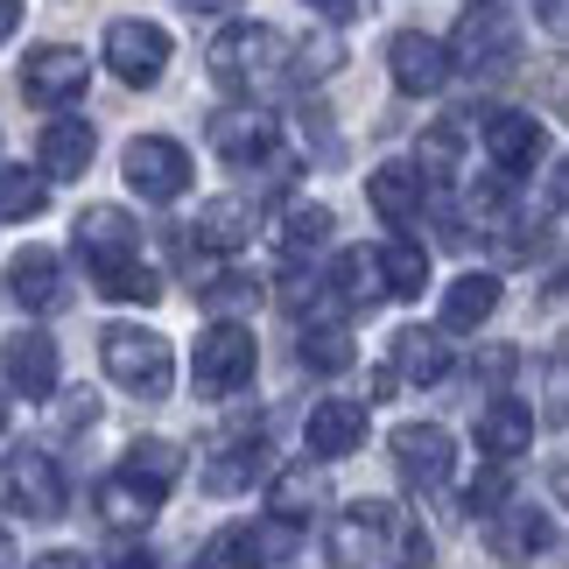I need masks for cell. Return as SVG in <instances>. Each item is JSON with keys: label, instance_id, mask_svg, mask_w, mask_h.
I'll return each instance as SVG.
<instances>
[{"label": "cell", "instance_id": "obj_32", "mask_svg": "<svg viewBox=\"0 0 569 569\" xmlns=\"http://www.w3.org/2000/svg\"><path fill=\"white\" fill-rule=\"evenodd\" d=\"M42 211H50L42 169H0V218H42Z\"/></svg>", "mask_w": 569, "mask_h": 569}, {"label": "cell", "instance_id": "obj_30", "mask_svg": "<svg viewBox=\"0 0 569 569\" xmlns=\"http://www.w3.org/2000/svg\"><path fill=\"white\" fill-rule=\"evenodd\" d=\"M323 239H331V211H323V204H289V211H281V226H274V247L289 253V260L317 253Z\"/></svg>", "mask_w": 569, "mask_h": 569}, {"label": "cell", "instance_id": "obj_4", "mask_svg": "<svg viewBox=\"0 0 569 569\" xmlns=\"http://www.w3.org/2000/svg\"><path fill=\"white\" fill-rule=\"evenodd\" d=\"M401 513L387 507V499H359V507H345L331 520V535H323V556L331 569H380L393 549H401Z\"/></svg>", "mask_w": 569, "mask_h": 569}, {"label": "cell", "instance_id": "obj_38", "mask_svg": "<svg viewBox=\"0 0 569 569\" xmlns=\"http://www.w3.org/2000/svg\"><path fill=\"white\" fill-rule=\"evenodd\" d=\"M478 373H486V380L499 387V380L513 373V352H507V345H492V352H478Z\"/></svg>", "mask_w": 569, "mask_h": 569}, {"label": "cell", "instance_id": "obj_3", "mask_svg": "<svg viewBox=\"0 0 569 569\" xmlns=\"http://www.w3.org/2000/svg\"><path fill=\"white\" fill-rule=\"evenodd\" d=\"M211 156L232 169V177H260V169H281V120L268 106H218L211 113Z\"/></svg>", "mask_w": 569, "mask_h": 569}, {"label": "cell", "instance_id": "obj_14", "mask_svg": "<svg viewBox=\"0 0 569 569\" xmlns=\"http://www.w3.org/2000/svg\"><path fill=\"white\" fill-rule=\"evenodd\" d=\"M71 239H78V260L92 274L113 268V260H134L141 253V232H134V218H127L120 204H84L78 226H71Z\"/></svg>", "mask_w": 569, "mask_h": 569}, {"label": "cell", "instance_id": "obj_27", "mask_svg": "<svg viewBox=\"0 0 569 569\" xmlns=\"http://www.w3.org/2000/svg\"><path fill=\"white\" fill-rule=\"evenodd\" d=\"M499 310V274H457L443 296V331H478Z\"/></svg>", "mask_w": 569, "mask_h": 569}, {"label": "cell", "instance_id": "obj_37", "mask_svg": "<svg viewBox=\"0 0 569 569\" xmlns=\"http://www.w3.org/2000/svg\"><path fill=\"white\" fill-rule=\"evenodd\" d=\"M63 422H71V429H92L99 422V401H92V393H71V401H63Z\"/></svg>", "mask_w": 569, "mask_h": 569}, {"label": "cell", "instance_id": "obj_5", "mask_svg": "<svg viewBox=\"0 0 569 569\" xmlns=\"http://www.w3.org/2000/svg\"><path fill=\"white\" fill-rule=\"evenodd\" d=\"M0 507L21 513V520H57L63 507H71V486H63L57 457L50 450H8L0 457Z\"/></svg>", "mask_w": 569, "mask_h": 569}, {"label": "cell", "instance_id": "obj_28", "mask_svg": "<svg viewBox=\"0 0 569 569\" xmlns=\"http://www.w3.org/2000/svg\"><path fill=\"white\" fill-rule=\"evenodd\" d=\"M373 253H380V281H387V296H393V302H415V296L429 289V253L415 247V239L393 232L387 247H373Z\"/></svg>", "mask_w": 569, "mask_h": 569}, {"label": "cell", "instance_id": "obj_9", "mask_svg": "<svg viewBox=\"0 0 569 569\" xmlns=\"http://www.w3.org/2000/svg\"><path fill=\"white\" fill-rule=\"evenodd\" d=\"M393 465H401L415 492H443L457 471V436L436 422H408V429H393Z\"/></svg>", "mask_w": 569, "mask_h": 569}, {"label": "cell", "instance_id": "obj_34", "mask_svg": "<svg viewBox=\"0 0 569 569\" xmlns=\"http://www.w3.org/2000/svg\"><path fill=\"white\" fill-rule=\"evenodd\" d=\"M507 507H513V478L499 471V465H492V471H478V478H471V492H465V513L492 520V513H507Z\"/></svg>", "mask_w": 569, "mask_h": 569}, {"label": "cell", "instance_id": "obj_7", "mask_svg": "<svg viewBox=\"0 0 569 569\" xmlns=\"http://www.w3.org/2000/svg\"><path fill=\"white\" fill-rule=\"evenodd\" d=\"M84 84H92V63H84V50H71V42L29 50V63H21V99L50 106V113H63L71 99H84Z\"/></svg>", "mask_w": 569, "mask_h": 569}, {"label": "cell", "instance_id": "obj_29", "mask_svg": "<svg viewBox=\"0 0 569 569\" xmlns=\"http://www.w3.org/2000/svg\"><path fill=\"white\" fill-rule=\"evenodd\" d=\"M120 471L134 478V486H148V492H162V499H169V486H177V471H183V450H177V443H162V436H141V443L120 457Z\"/></svg>", "mask_w": 569, "mask_h": 569}, {"label": "cell", "instance_id": "obj_16", "mask_svg": "<svg viewBox=\"0 0 569 569\" xmlns=\"http://www.w3.org/2000/svg\"><path fill=\"white\" fill-rule=\"evenodd\" d=\"M0 373H8V387L21 393V401H50L57 393V345L42 331H14L8 345H0Z\"/></svg>", "mask_w": 569, "mask_h": 569}, {"label": "cell", "instance_id": "obj_11", "mask_svg": "<svg viewBox=\"0 0 569 569\" xmlns=\"http://www.w3.org/2000/svg\"><path fill=\"white\" fill-rule=\"evenodd\" d=\"M366 190H373V211H380V218H387V226L401 232V239H408V232H415V226H422V218L436 211V190H429V177H422L415 162H380Z\"/></svg>", "mask_w": 569, "mask_h": 569}, {"label": "cell", "instance_id": "obj_12", "mask_svg": "<svg viewBox=\"0 0 569 569\" xmlns=\"http://www.w3.org/2000/svg\"><path fill=\"white\" fill-rule=\"evenodd\" d=\"M106 71L127 84H156L169 71V36L156 21H113L106 29Z\"/></svg>", "mask_w": 569, "mask_h": 569}, {"label": "cell", "instance_id": "obj_6", "mask_svg": "<svg viewBox=\"0 0 569 569\" xmlns=\"http://www.w3.org/2000/svg\"><path fill=\"white\" fill-rule=\"evenodd\" d=\"M253 366H260V345L247 323H232V317H218L204 338H197V359H190V373H197V393H211V401H226V393H239L253 380Z\"/></svg>", "mask_w": 569, "mask_h": 569}, {"label": "cell", "instance_id": "obj_23", "mask_svg": "<svg viewBox=\"0 0 569 569\" xmlns=\"http://www.w3.org/2000/svg\"><path fill=\"white\" fill-rule=\"evenodd\" d=\"M323 296H331L338 310H366L373 296H387V281H380V253L345 247L331 268H323Z\"/></svg>", "mask_w": 569, "mask_h": 569}, {"label": "cell", "instance_id": "obj_18", "mask_svg": "<svg viewBox=\"0 0 569 569\" xmlns=\"http://www.w3.org/2000/svg\"><path fill=\"white\" fill-rule=\"evenodd\" d=\"M260 465H268V450H260V422H239V429L218 436V450L204 457V486L211 492H247L260 478Z\"/></svg>", "mask_w": 569, "mask_h": 569}, {"label": "cell", "instance_id": "obj_10", "mask_svg": "<svg viewBox=\"0 0 569 569\" xmlns=\"http://www.w3.org/2000/svg\"><path fill=\"white\" fill-rule=\"evenodd\" d=\"M450 57L465 63L471 78H507L513 63H520V29L507 14H486V8H471V21L457 29V42H450Z\"/></svg>", "mask_w": 569, "mask_h": 569}, {"label": "cell", "instance_id": "obj_17", "mask_svg": "<svg viewBox=\"0 0 569 569\" xmlns=\"http://www.w3.org/2000/svg\"><path fill=\"white\" fill-rule=\"evenodd\" d=\"M387 359H393L387 373L401 380V387H443V380H450V345H443V331H422V323L393 331Z\"/></svg>", "mask_w": 569, "mask_h": 569}, {"label": "cell", "instance_id": "obj_44", "mask_svg": "<svg viewBox=\"0 0 569 569\" xmlns=\"http://www.w3.org/2000/svg\"><path fill=\"white\" fill-rule=\"evenodd\" d=\"M541 21H556V29H569V0H541Z\"/></svg>", "mask_w": 569, "mask_h": 569}, {"label": "cell", "instance_id": "obj_36", "mask_svg": "<svg viewBox=\"0 0 569 569\" xmlns=\"http://www.w3.org/2000/svg\"><path fill=\"white\" fill-rule=\"evenodd\" d=\"M302 8L323 21H359V14H373V0H302Z\"/></svg>", "mask_w": 569, "mask_h": 569}, {"label": "cell", "instance_id": "obj_8", "mask_svg": "<svg viewBox=\"0 0 569 569\" xmlns=\"http://www.w3.org/2000/svg\"><path fill=\"white\" fill-rule=\"evenodd\" d=\"M127 190H141L148 204H177L190 190V148L169 134H141L127 148Z\"/></svg>", "mask_w": 569, "mask_h": 569}, {"label": "cell", "instance_id": "obj_13", "mask_svg": "<svg viewBox=\"0 0 569 569\" xmlns=\"http://www.w3.org/2000/svg\"><path fill=\"white\" fill-rule=\"evenodd\" d=\"M450 42H436V36H422V29H401L387 42V71H393V84L401 92H415V99H429V92H443L450 84Z\"/></svg>", "mask_w": 569, "mask_h": 569}, {"label": "cell", "instance_id": "obj_20", "mask_svg": "<svg viewBox=\"0 0 569 569\" xmlns=\"http://www.w3.org/2000/svg\"><path fill=\"white\" fill-rule=\"evenodd\" d=\"M92 127L84 120H71V113H57L50 127L36 134V162H42V177H57V183H71V177H84L92 169Z\"/></svg>", "mask_w": 569, "mask_h": 569}, {"label": "cell", "instance_id": "obj_35", "mask_svg": "<svg viewBox=\"0 0 569 569\" xmlns=\"http://www.w3.org/2000/svg\"><path fill=\"white\" fill-rule=\"evenodd\" d=\"M211 310H239V302H260V281L253 274H218L211 289H204Z\"/></svg>", "mask_w": 569, "mask_h": 569}, {"label": "cell", "instance_id": "obj_15", "mask_svg": "<svg viewBox=\"0 0 569 569\" xmlns=\"http://www.w3.org/2000/svg\"><path fill=\"white\" fill-rule=\"evenodd\" d=\"M486 156H492L499 177H528V169L549 156V127L535 113H520V106H507V113L486 120Z\"/></svg>", "mask_w": 569, "mask_h": 569}, {"label": "cell", "instance_id": "obj_1", "mask_svg": "<svg viewBox=\"0 0 569 569\" xmlns=\"http://www.w3.org/2000/svg\"><path fill=\"white\" fill-rule=\"evenodd\" d=\"M204 63H211V78L232 84V92H274V84L296 78V50L268 29V21H232V29H218Z\"/></svg>", "mask_w": 569, "mask_h": 569}, {"label": "cell", "instance_id": "obj_24", "mask_svg": "<svg viewBox=\"0 0 569 569\" xmlns=\"http://www.w3.org/2000/svg\"><path fill=\"white\" fill-rule=\"evenodd\" d=\"M92 507H99V520L106 528H148V520L162 513V492H148V486H134L127 471H106L99 478V492H92Z\"/></svg>", "mask_w": 569, "mask_h": 569}, {"label": "cell", "instance_id": "obj_45", "mask_svg": "<svg viewBox=\"0 0 569 569\" xmlns=\"http://www.w3.org/2000/svg\"><path fill=\"white\" fill-rule=\"evenodd\" d=\"M14 21H21V8H14V0H0V42L14 36Z\"/></svg>", "mask_w": 569, "mask_h": 569}, {"label": "cell", "instance_id": "obj_26", "mask_svg": "<svg viewBox=\"0 0 569 569\" xmlns=\"http://www.w3.org/2000/svg\"><path fill=\"white\" fill-rule=\"evenodd\" d=\"M296 352H302L310 373H345V366H352V331H345L338 317H302Z\"/></svg>", "mask_w": 569, "mask_h": 569}, {"label": "cell", "instance_id": "obj_47", "mask_svg": "<svg viewBox=\"0 0 569 569\" xmlns=\"http://www.w3.org/2000/svg\"><path fill=\"white\" fill-rule=\"evenodd\" d=\"M556 486H562V499H569V465H562V471H556Z\"/></svg>", "mask_w": 569, "mask_h": 569}, {"label": "cell", "instance_id": "obj_48", "mask_svg": "<svg viewBox=\"0 0 569 569\" xmlns=\"http://www.w3.org/2000/svg\"><path fill=\"white\" fill-rule=\"evenodd\" d=\"M471 8H492V0H471Z\"/></svg>", "mask_w": 569, "mask_h": 569}, {"label": "cell", "instance_id": "obj_25", "mask_svg": "<svg viewBox=\"0 0 569 569\" xmlns=\"http://www.w3.org/2000/svg\"><path fill=\"white\" fill-rule=\"evenodd\" d=\"M8 296L21 302V310H57V302H63V268H57V253H50V247L14 253V268H8Z\"/></svg>", "mask_w": 569, "mask_h": 569}, {"label": "cell", "instance_id": "obj_42", "mask_svg": "<svg viewBox=\"0 0 569 569\" xmlns=\"http://www.w3.org/2000/svg\"><path fill=\"white\" fill-rule=\"evenodd\" d=\"M29 569H84V556H71V549H50V556H36Z\"/></svg>", "mask_w": 569, "mask_h": 569}, {"label": "cell", "instance_id": "obj_22", "mask_svg": "<svg viewBox=\"0 0 569 569\" xmlns=\"http://www.w3.org/2000/svg\"><path fill=\"white\" fill-rule=\"evenodd\" d=\"M302 443H310V457H352L366 443V408L359 401H317L310 422H302Z\"/></svg>", "mask_w": 569, "mask_h": 569}, {"label": "cell", "instance_id": "obj_39", "mask_svg": "<svg viewBox=\"0 0 569 569\" xmlns=\"http://www.w3.org/2000/svg\"><path fill=\"white\" fill-rule=\"evenodd\" d=\"M401 569H436V556H429V541H422V535H408V541H401Z\"/></svg>", "mask_w": 569, "mask_h": 569}, {"label": "cell", "instance_id": "obj_21", "mask_svg": "<svg viewBox=\"0 0 569 569\" xmlns=\"http://www.w3.org/2000/svg\"><path fill=\"white\" fill-rule=\"evenodd\" d=\"M528 443H535V408L513 401V393H499V401L478 415V450H486L492 465H513Z\"/></svg>", "mask_w": 569, "mask_h": 569}, {"label": "cell", "instance_id": "obj_43", "mask_svg": "<svg viewBox=\"0 0 569 569\" xmlns=\"http://www.w3.org/2000/svg\"><path fill=\"white\" fill-rule=\"evenodd\" d=\"M177 8H190V14H232L239 0H177Z\"/></svg>", "mask_w": 569, "mask_h": 569}, {"label": "cell", "instance_id": "obj_49", "mask_svg": "<svg viewBox=\"0 0 569 569\" xmlns=\"http://www.w3.org/2000/svg\"><path fill=\"white\" fill-rule=\"evenodd\" d=\"M0 429H8V408H0Z\"/></svg>", "mask_w": 569, "mask_h": 569}, {"label": "cell", "instance_id": "obj_2", "mask_svg": "<svg viewBox=\"0 0 569 569\" xmlns=\"http://www.w3.org/2000/svg\"><path fill=\"white\" fill-rule=\"evenodd\" d=\"M99 359H106V380L127 387L134 401H169V387H177V352H169V338L141 331V323H106Z\"/></svg>", "mask_w": 569, "mask_h": 569}, {"label": "cell", "instance_id": "obj_19", "mask_svg": "<svg viewBox=\"0 0 569 569\" xmlns=\"http://www.w3.org/2000/svg\"><path fill=\"white\" fill-rule=\"evenodd\" d=\"M486 541H492V556L499 562H535L541 549H549V541H556V528H549V513H541V507H528V499H513V507L507 513H492V528H486Z\"/></svg>", "mask_w": 569, "mask_h": 569}, {"label": "cell", "instance_id": "obj_46", "mask_svg": "<svg viewBox=\"0 0 569 569\" xmlns=\"http://www.w3.org/2000/svg\"><path fill=\"white\" fill-rule=\"evenodd\" d=\"M0 569H14V541L8 535H0Z\"/></svg>", "mask_w": 569, "mask_h": 569}, {"label": "cell", "instance_id": "obj_31", "mask_svg": "<svg viewBox=\"0 0 569 569\" xmlns=\"http://www.w3.org/2000/svg\"><path fill=\"white\" fill-rule=\"evenodd\" d=\"M92 281H99V296H113V302H156V296H162V274L148 268L141 253H134V260H113V268H99Z\"/></svg>", "mask_w": 569, "mask_h": 569}, {"label": "cell", "instance_id": "obj_33", "mask_svg": "<svg viewBox=\"0 0 569 569\" xmlns=\"http://www.w3.org/2000/svg\"><path fill=\"white\" fill-rule=\"evenodd\" d=\"M317 499H323V478L317 471H281L274 478V513L296 520V528H302V513H317Z\"/></svg>", "mask_w": 569, "mask_h": 569}, {"label": "cell", "instance_id": "obj_40", "mask_svg": "<svg viewBox=\"0 0 569 569\" xmlns=\"http://www.w3.org/2000/svg\"><path fill=\"white\" fill-rule=\"evenodd\" d=\"M99 569H156V556H148V549H113Z\"/></svg>", "mask_w": 569, "mask_h": 569}, {"label": "cell", "instance_id": "obj_41", "mask_svg": "<svg viewBox=\"0 0 569 569\" xmlns=\"http://www.w3.org/2000/svg\"><path fill=\"white\" fill-rule=\"evenodd\" d=\"M549 204L569 211V162H556V177H549Z\"/></svg>", "mask_w": 569, "mask_h": 569}]
</instances>
